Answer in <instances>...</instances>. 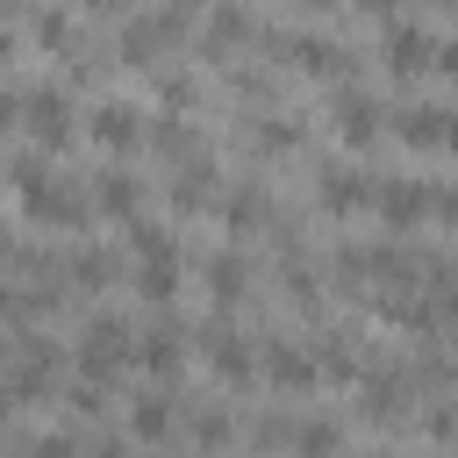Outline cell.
<instances>
[{"mask_svg":"<svg viewBox=\"0 0 458 458\" xmlns=\"http://www.w3.org/2000/svg\"><path fill=\"white\" fill-rule=\"evenodd\" d=\"M372 200H379V215H386L394 229H415L422 215H444V193H437V186H422V179H386Z\"/></svg>","mask_w":458,"mask_h":458,"instance_id":"1","label":"cell"},{"mask_svg":"<svg viewBox=\"0 0 458 458\" xmlns=\"http://www.w3.org/2000/svg\"><path fill=\"white\" fill-rule=\"evenodd\" d=\"M122 358H129V322H122V315H93V322H86V344H79L86 379H107Z\"/></svg>","mask_w":458,"mask_h":458,"instance_id":"2","label":"cell"},{"mask_svg":"<svg viewBox=\"0 0 458 458\" xmlns=\"http://www.w3.org/2000/svg\"><path fill=\"white\" fill-rule=\"evenodd\" d=\"M21 107H29V129L43 143H64L72 136V93L64 86H36V93H21Z\"/></svg>","mask_w":458,"mask_h":458,"instance_id":"3","label":"cell"},{"mask_svg":"<svg viewBox=\"0 0 458 458\" xmlns=\"http://www.w3.org/2000/svg\"><path fill=\"white\" fill-rule=\"evenodd\" d=\"M386 64H394V72H422V64H437V36H429L422 21H394V29H386Z\"/></svg>","mask_w":458,"mask_h":458,"instance_id":"4","label":"cell"},{"mask_svg":"<svg viewBox=\"0 0 458 458\" xmlns=\"http://www.w3.org/2000/svg\"><path fill=\"white\" fill-rule=\"evenodd\" d=\"M336 136H344V143H372V136H379V100L358 93V86H344V93H336Z\"/></svg>","mask_w":458,"mask_h":458,"instance_id":"5","label":"cell"},{"mask_svg":"<svg viewBox=\"0 0 458 458\" xmlns=\"http://www.w3.org/2000/svg\"><path fill=\"white\" fill-rule=\"evenodd\" d=\"M136 114H143V107H136V100H100V107H93V122H86V129H93V136H100V143H107V150H129V143H136V136H143V122H136Z\"/></svg>","mask_w":458,"mask_h":458,"instance_id":"6","label":"cell"},{"mask_svg":"<svg viewBox=\"0 0 458 458\" xmlns=\"http://www.w3.org/2000/svg\"><path fill=\"white\" fill-rule=\"evenodd\" d=\"M401 143H415V150H444V143H451V107H444V100L408 107V114H401Z\"/></svg>","mask_w":458,"mask_h":458,"instance_id":"7","label":"cell"},{"mask_svg":"<svg viewBox=\"0 0 458 458\" xmlns=\"http://www.w3.org/2000/svg\"><path fill=\"white\" fill-rule=\"evenodd\" d=\"M208 365H215L222 379H250V344H243L236 329L215 322V329H208Z\"/></svg>","mask_w":458,"mask_h":458,"instance_id":"8","label":"cell"},{"mask_svg":"<svg viewBox=\"0 0 458 458\" xmlns=\"http://www.w3.org/2000/svg\"><path fill=\"white\" fill-rule=\"evenodd\" d=\"M265 372H272L279 386H315V358H308L301 344H265Z\"/></svg>","mask_w":458,"mask_h":458,"instance_id":"9","label":"cell"},{"mask_svg":"<svg viewBox=\"0 0 458 458\" xmlns=\"http://www.w3.org/2000/svg\"><path fill=\"white\" fill-rule=\"evenodd\" d=\"M365 200H372V186H365L358 172H322V208H329V215H358Z\"/></svg>","mask_w":458,"mask_h":458,"instance_id":"10","label":"cell"},{"mask_svg":"<svg viewBox=\"0 0 458 458\" xmlns=\"http://www.w3.org/2000/svg\"><path fill=\"white\" fill-rule=\"evenodd\" d=\"M179 358H186V329H179V322H157V329L143 336V365H150V372H179Z\"/></svg>","mask_w":458,"mask_h":458,"instance_id":"11","label":"cell"},{"mask_svg":"<svg viewBox=\"0 0 458 458\" xmlns=\"http://www.w3.org/2000/svg\"><path fill=\"white\" fill-rule=\"evenodd\" d=\"M208 286H215V301L229 308V301H243V293H250V265H243L236 250H222V258L208 265Z\"/></svg>","mask_w":458,"mask_h":458,"instance_id":"12","label":"cell"},{"mask_svg":"<svg viewBox=\"0 0 458 458\" xmlns=\"http://www.w3.org/2000/svg\"><path fill=\"white\" fill-rule=\"evenodd\" d=\"M129 429H136L143 444H157V437H172V401H165V394H143V401L129 408Z\"/></svg>","mask_w":458,"mask_h":458,"instance_id":"13","label":"cell"},{"mask_svg":"<svg viewBox=\"0 0 458 458\" xmlns=\"http://www.w3.org/2000/svg\"><path fill=\"white\" fill-rule=\"evenodd\" d=\"M293 451H301V458H336V451H344V429H336V422H301V429H293Z\"/></svg>","mask_w":458,"mask_h":458,"instance_id":"14","label":"cell"},{"mask_svg":"<svg viewBox=\"0 0 458 458\" xmlns=\"http://www.w3.org/2000/svg\"><path fill=\"white\" fill-rule=\"evenodd\" d=\"M136 200H143V193H136L129 172H107V179H100V208H107V215H136Z\"/></svg>","mask_w":458,"mask_h":458,"instance_id":"15","label":"cell"},{"mask_svg":"<svg viewBox=\"0 0 458 458\" xmlns=\"http://www.w3.org/2000/svg\"><path fill=\"white\" fill-rule=\"evenodd\" d=\"M401 408H408V386H401V379H372V386H365V415L386 422V415H401Z\"/></svg>","mask_w":458,"mask_h":458,"instance_id":"16","label":"cell"},{"mask_svg":"<svg viewBox=\"0 0 458 458\" xmlns=\"http://www.w3.org/2000/svg\"><path fill=\"white\" fill-rule=\"evenodd\" d=\"M222 215H229V222L243 229V222H258V215H265V193H258V186H236V193L222 200Z\"/></svg>","mask_w":458,"mask_h":458,"instance_id":"17","label":"cell"},{"mask_svg":"<svg viewBox=\"0 0 458 458\" xmlns=\"http://www.w3.org/2000/svg\"><path fill=\"white\" fill-rule=\"evenodd\" d=\"M136 286H143V301H172V286H179V258H172V265H143Z\"/></svg>","mask_w":458,"mask_h":458,"instance_id":"18","label":"cell"},{"mask_svg":"<svg viewBox=\"0 0 458 458\" xmlns=\"http://www.w3.org/2000/svg\"><path fill=\"white\" fill-rule=\"evenodd\" d=\"M293 50H301V64H308V72H336V43H329V36H301Z\"/></svg>","mask_w":458,"mask_h":458,"instance_id":"19","label":"cell"},{"mask_svg":"<svg viewBox=\"0 0 458 458\" xmlns=\"http://www.w3.org/2000/svg\"><path fill=\"white\" fill-rule=\"evenodd\" d=\"M208 29L236 43V36H250V14H243V7H215V14H208Z\"/></svg>","mask_w":458,"mask_h":458,"instance_id":"20","label":"cell"},{"mask_svg":"<svg viewBox=\"0 0 458 458\" xmlns=\"http://www.w3.org/2000/svg\"><path fill=\"white\" fill-rule=\"evenodd\" d=\"M293 143H301L293 122H258V150H293Z\"/></svg>","mask_w":458,"mask_h":458,"instance_id":"21","label":"cell"},{"mask_svg":"<svg viewBox=\"0 0 458 458\" xmlns=\"http://www.w3.org/2000/svg\"><path fill=\"white\" fill-rule=\"evenodd\" d=\"M72 279L100 286V279H107V258H100V250H79V258H72Z\"/></svg>","mask_w":458,"mask_h":458,"instance_id":"22","label":"cell"},{"mask_svg":"<svg viewBox=\"0 0 458 458\" xmlns=\"http://www.w3.org/2000/svg\"><path fill=\"white\" fill-rule=\"evenodd\" d=\"M36 458H79V444L64 429H50V437H36Z\"/></svg>","mask_w":458,"mask_h":458,"instance_id":"23","label":"cell"},{"mask_svg":"<svg viewBox=\"0 0 458 458\" xmlns=\"http://www.w3.org/2000/svg\"><path fill=\"white\" fill-rule=\"evenodd\" d=\"M322 365H329V372H336V379H358V358H351V351H329V358H322Z\"/></svg>","mask_w":458,"mask_h":458,"instance_id":"24","label":"cell"},{"mask_svg":"<svg viewBox=\"0 0 458 458\" xmlns=\"http://www.w3.org/2000/svg\"><path fill=\"white\" fill-rule=\"evenodd\" d=\"M14 114H21V93H0V129H14Z\"/></svg>","mask_w":458,"mask_h":458,"instance_id":"25","label":"cell"},{"mask_svg":"<svg viewBox=\"0 0 458 458\" xmlns=\"http://www.w3.org/2000/svg\"><path fill=\"white\" fill-rule=\"evenodd\" d=\"M93 458H122V444H100V451H93Z\"/></svg>","mask_w":458,"mask_h":458,"instance_id":"26","label":"cell"},{"mask_svg":"<svg viewBox=\"0 0 458 458\" xmlns=\"http://www.w3.org/2000/svg\"><path fill=\"white\" fill-rule=\"evenodd\" d=\"M7 50H14V36H7V29H0V64H7Z\"/></svg>","mask_w":458,"mask_h":458,"instance_id":"27","label":"cell"}]
</instances>
